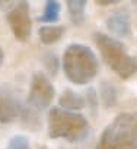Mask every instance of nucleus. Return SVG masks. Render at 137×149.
Listing matches in <instances>:
<instances>
[{
  "mask_svg": "<svg viewBox=\"0 0 137 149\" xmlns=\"http://www.w3.org/2000/svg\"><path fill=\"white\" fill-rule=\"evenodd\" d=\"M98 100H99V97H98L95 88H88L86 92H85V101H86L92 116L98 114Z\"/></svg>",
  "mask_w": 137,
  "mask_h": 149,
  "instance_id": "nucleus-16",
  "label": "nucleus"
},
{
  "mask_svg": "<svg viewBox=\"0 0 137 149\" xmlns=\"http://www.w3.org/2000/svg\"><path fill=\"white\" fill-rule=\"evenodd\" d=\"M3 60H5V53H3V48L0 47V67L3 64Z\"/></svg>",
  "mask_w": 137,
  "mask_h": 149,
  "instance_id": "nucleus-19",
  "label": "nucleus"
},
{
  "mask_svg": "<svg viewBox=\"0 0 137 149\" xmlns=\"http://www.w3.org/2000/svg\"><path fill=\"white\" fill-rule=\"evenodd\" d=\"M92 37L104 61L121 79H130L137 73V57L128 54L125 45L118 38L104 32H95Z\"/></svg>",
  "mask_w": 137,
  "mask_h": 149,
  "instance_id": "nucleus-4",
  "label": "nucleus"
},
{
  "mask_svg": "<svg viewBox=\"0 0 137 149\" xmlns=\"http://www.w3.org/2000/svg\"><path fill=\"white\" fill-rule=\"evenodd\" d=\"M60 3L55 2V0H47L45 2V6H44V12L42 15L38 18L39 22H44V24H53V22H57L58 18H60Z\"/></svg>",
  "mask_w": 137,
  "mask_h": 149,
  "instance_id": "nucleus-13",
  "label": "nucleus"
},
{
  "mask_svg": "<svg viewBox=\"0 0 137 149\" xmlns=\"http://www.w3.org/2000/svg\"><path fill=\"white\" fill-rule=\"evenodd\" d=\"M107 28L117 38H128L131 35V16L127 8H118L107 19Z\"/></svg>",
  "mask_w": 137,
  "mask_h": 149,
  "instance_id": "nucleus-8",
  "label": "nucleus"
},
{
  "mask_svg": "<svg viewBox=\"0 0 137 149\" xmlns=\"http://www.w3.org/2000/svg\"><path fill=\"white\" fill-rule=\"evenodd\" d=\"M95 3L99 6H111V5H117L118 0H96Z\"/></svg>",
  "mask_w": 137,
  "mask_h": 149,
  "instance_id": "nucleus-18",
  "label": "nucleus"
},
{
  "mask_svg": "<svg viewBox=\"0 0 137 149\" xmlns=\"http://www.w3.org/2000/svg\"><path fill=\"white\" fill-rule=\"evenodd\" d=\"M16 2H0V10H3V12H9L13 6H15Z\"/></svg>",
  "mask_w": 137,
  "mask_h": 149,
  "instance_id": "nucleus-17",
  "label": "nucleus"
},
{
  "mask_svg": "<svg viewBox=\"0 0 137 149\" xmlns=\"http://www.w3.org/2000/svg\"><path fill=\"white\" fill-rule=\"evenodd\" d=\"M25 102L18 88L10 84L0 85V123L9 124L18 117H22Z\"/></svg>",
  "mask_w": 137,
  "mask_h": 149,
  "instance_id": "nucleus-6",
  "label": "nucleus"
},
{
  "mask_svg": "<svg viewBox=\"0 0 137 149\" xmlns=\"http://www.w3.org/2000/svg\"><path fill=\"white\" fill-rule=\"evenodd\" d=\"M39 149H45V148H39Z\"/></svg>",
  "mask_w": 137,
  "mask_h": 149,
  "instance_id": "nucleus-20",
  "label": "nucleus"
},
{
  "mask_svg": "<svg viewBox=\"0 0 137 149\" xmlns=\"http://www.w3.org/2000/svg\"><path fill=\"white\" fill-rule=\"evenodd\" d=\"M99 98L107 108H111L118 101V89L115 88L114 84L104 81L101 84V88H99Z\"/></svg>",
  "mask_w": 137,
  "mask_h": 149,
  "instance_id": "nucleus-12",
  "label": "nucleus"
},
{
  "mask_svg": "<svg viewBox=\"0 0 137 149\" xmlns=\"http://www.w3.org/2000/svg\"><path fill=\"white\" fill-rule=\"evenodd\" d=\"M6 19L13 37L18 41L25 42L29 40L32 34V19L28 2H16L15 6L6 13Z\"/></svg>",
  "mask_w": 137,
  "mask_h": 149,
  "instance_id": "nucleus-7",
  "label": "nucleus"
},
{
  "mask_svg": "<svg viewBox=\"0 0 137 149\" xmlns=\"http://www.w3.org/2000/svg\"><path fill=\"white\" fill-rule=\"evenodd\" d=\"M95 149H137V111L118 114L104 129Z\"/></svg>",
  "mask_w": 137,
  "mask_h": 149,
  "instance_id": "nucleus-5",
  "label": "nucleus"
},
{
  "mask_svg": "<svg viewBox=\"0 0 137 149\" xmlns=\"http://www.w3.org/2000/svg\"><path fill=\"white\" fill-rule=\"evenodd\" d=\"M64 32H66V26L63 25H47L38 29V37L42 44L51 45V44L58 42L63 38Z\"/></svg>",
  "mask_w": 137,
  "mask_h": 149,
  "instance_id": "nucleus-11",
  "label": "nucleus"
},
{
  "mask_svg": "<svg viewBox=\"0 0 137 149\" xmlns=\"http://www.w3.org/2000/svg\"><path fill=\"white\" fill-rule=\"evenodd\" d=\"M85 95L73 91V89H64L58 97V107L67 111H79L85 107Z\"/></svg>",
  "mask_w": 137,
  "mask_h": 149,
  "instance_id": "nucleus-9",
  "label": "nucleus"
},
{
  "mask_svg": "<svg viewBox=\"0 0 137 149\" xmlns=\"http://www.w3.org/2000/svg\"><path fill=\"white\" fill-rule=\"evenodd\" d=\"M86 0H67L66 6H67V13L68 19L75 26H82L86 18Z\"/></svg>",
  "mask_w": 137,
  "mask_h": 149,
  "instance_id": "nucleus-10",
  "label": "nucleus"
},
{
  "mask_svg": "<svg viewBox=\"0 0 137 149\" xmlns=\"http://www.w3.org/2000/svg\"><path fill=\"white\" fill-rule=\"evenodd\" d=\"M5 149H31L29 139L25 134H15L13 137H10Z\"/></svg>",
  "mask_w": 137,
  "mask_h": 149,
  "instance_id": "nucleus-15",
  "label": "nucleus"
},
{
  "mask_svg": "<svg viewBox=\"0 0 137 149\" xmlns=\"http://www.w3.org/2000/svg\"><path fill=\"white\" fill-rule=\"evenodd\" d=\"M66 78L75 85H88L95 79L99 70V63L95 51L79 42L68 44L61 60Z\"/></svg>",
  "mask_w": 137,
  "mask_h": 149,
  "instance_id": "nucleus-1",
  "label": "nucleus"
},
{
  "mask_svg": "<svg viewBox=\"0 0 137 149\" xmlns=\"http://www.w3.org/2000/svg\"><path fill=\"white\" fill-rule=\"evenodd\" d=\"M42 64L45 67V72L48 74H51V76H55V74L58 73V69H60V58L57 57L55 53L53 51H48L44 54L42 57Z\"/></svg>",
  "mask_w": 137,
  "mask_h": 149,
  "instance_id": "nucleus-14",
  "label": "nucleus"
},
{
  "mask_svg": "<svg viewBox=\"0 0 137 149\" xmlns=\"http://www.w3.org/2000/svg\"><path fill=\"white\" fill-rule=\"evenodd\" d=\"M54 97L55 89L48 76L42 72H35L31 79L25 110L22 113V120L29 129H38L41 126V116L51 105Z\"/></svg>",
  "mask_w": 137,
  "mask_h": 149,
  "instance_id": "nucleus-3",
  "label": "nucleus"
},
{
  "mask_svg": "<svg viewBox=\"0 0 137 149\" xmlns=\"http://www.w3.org/2000/svg\"><path fill=\"white\" fill-rule=\"evenodd\" d=\"M47 133L51 139H64L76 143L88 137L89 123L79 113L53 107L47 117Z\"/></svg>",
  "mask_w": 137,
  "mask_h": 149,
  "instance_id": "nucleus-2",
  "label": "nucleus"
}]
</instances>
